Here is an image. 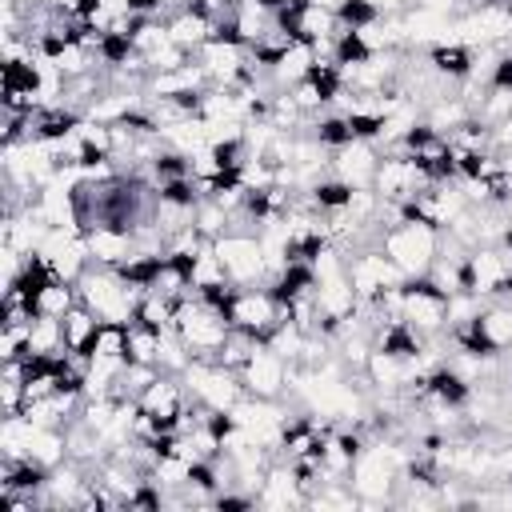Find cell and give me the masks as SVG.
<instances>
[{
  "instance_id": "1",
  "label": "cell",
  "mask_w": 512,
  "mask_h": 512,
  "mask_svg": "<svg viewBox=\"0 0 512 512\" xmlns=\"http://www.w3.org/2000/svg\"><path fill=\"white\" fill-rule=\"evenodd\" d=\"M380 248L400 264V272L412 280V276H428L432 260L440 256V228L428 224V220H400V224H388L380 232Z\"/></svg>"
},
{
  "instance_id": "2",
  "label": "cell",
  "mask_w": 512,
  "mask_h": 512,
  "mask_svg": "<svg viewBox=\"0 0 512 512\" xmlns=\"http://www.w3.org/2000/svg\"><path fill=\"white\" fill-rule=\"evenodd\" d=\"M212 248H216L220 264H224V272L236 288H252L260 280H272L268 260H264V244H260L256 232H224V236L212 240Z\"/></svg>"
},
{
  "instance_id": "3",
  "label": "cell",
  "mask_w": 512,
  "mask_h": 512,
  "mask_svg": "<svg viewBox=\"0 0 512 512\" xmlns=\"http://www.w3.org/2000/svg\"><path fill=\"white\" fill-rule=\"evenodd\" d=\"M400 320H404L408 328H416L420 336H432V332L448 328V292H440L428 276L404 280V292H400Z\"/></svg>"
},
{
  "instance_id": "4",
  "label": "cell",
  "mask_w": 512,
  "mask_h": 512,
  "mask_svg": "<svg viewBox=\"0 0 512 512\" xmlns=\"http://www.w3.org/2000/svg\"><path fill=\"white\" fill-rule=\"evenodd\" d=\"M224 312H228V324L232 328H244V332L260 336V340L288 316L284 304L272 296V288H232Z\"/></svg>"
},
{
  "instance_id": "5",
  "label": "cell",
  "mask_w": 512,
  "mask_h": 512,
  "mask_svg": "<svg viewBox=\"0 0 512 512\" xmlns=\"http://www.w3.org/2000/svg\"><path fill=\"white\" fill-rule=\"evenodd\" d=\"M240 384L248 396H264V400H280L288 392V360H280L264 340L252 348V356L240 368Z\"/></svg>"
},
{
  "instance_id": "6",
  "label": "cell",
  "mask_w": 512,
  "mask_h": 512,
  "mask_svg": "<svg viewBox=\"0 0 512 512\" xmlns=\"http://www.w3.org/2000/svg\"><path fill=\"white\" fill-rule=\"evenodd\" d=\"M508 256H512V252H508L504 244H480V248H472V252L464 256V284H468V292H476V296H496L500 284H504L508 272H512Z\"/></svg>"
},
{
  "instance_id": "7",
  "label": "cell",
  "mask_w": 512,
  "mask_h": 512,
  "mask_svg": "<svg viewBox=\"0 0 512 512\" xmlns=\"http://www.w3.org/2000/svg\"><path fill=\"white\" fill-rule=\"evenodd\" d=\"M196 60L204 64V72H208V80H216V84H236L244 72H248V56H244V44L240 40H228V36H212V40H204L200 48H196Z\"/></svg>"
},
{
  "instance_id": "8",
  "label": "cell",
  "mask_w": 512,
  "mask_h": 512,
  "mask_svg": "<svg viewBox=\"0 0 512 512\" xmlns=\"http://www.w3.org/2000/svg\"><path fill=\"white\" fill-rule=\"evenodd\" d=\"M380 168V152L372 140H352L332 152V176H340L348 188H372Z\"/></svg>"
},
{
  "instance_id": "9",
  "label": "cell",
  "mask_w": 512,
  "mask_h": 512,
  "mask_svg": "<svg viewBox=\"0 0 512 512\" xmlns=\"http://www.w3.org/2000/svg\"><path fill=\"white\" fill-rule=\"evenodd\" d=\"M84 244H88L92 264H100V268H124L136 256V236L128 228H112V224L88 228L84 232Z\"/></svg>"
},
{
  "instance_id": "10",
  "label": "cell",
  "mask_w": 512,
  "mask_h": 512,
  "mask_svg": "<svg viewBox=\"0 0 512 512\" xmlns=\"http://www.w3.org/2000/svg\"><path fill=\"white\" fill-rule=\"evenodd\" d=\"M168 36H172V44H180V48L196 52L204 40H212V36H216V20H208V16L192 12V8H180V12L168 20Z\"/></svg>"
},
{
  "instance_id": "11",
  "label": "cell",
  "mask_w": 512,
  "mask_h": 512,
  "mask_svg": "<svg viewBox=\"0 0 512 512\" xmlns=\"http://www.w3.org/2000/svg\"><path fill=\"white\" fill-rule=\"evenodd\" d=\"M60 324H64V348L76 352V356H84L88 344H92V336H96V328H100V316H96L88 304L76 300V304L60 316Z\"/></svg>"
},
{
  "instance_id": "12",
  "label": "cell",
  "mask_w": 512,
  "mask_h": 512,
  "mask_svg": "<svg viewBox=\"0 0 512 512\" xmlns=\"http://www.w3.org/2000/svg\"><path fill=\"white\" fill-rule=\"evenodd\" d=\"M80 300V292H76V284H68V280H48V284H40L36 292H32V300H28V308H32V316H64L72 304Z\"/></svg>"
},
{
  "instance_id": "13",
  "label": "cell",
  "mask_w": 512,
  "mask_h": 512,
  "mask_svg": "<svg viewBox=\"0 0 512 512\" xmlns=\"http://www.w3.org/2000/svg\"><path fill=\"white\" fill-rule=\"evenodd\" d=\"M24 456L36 460V464H44V468L64 464V460H68V432H64V428H36V424H32V432H28V452H24Z\"/></svg>"
},
{
  "instance_id": "14",
  "label": "cell",
  "mask_w": 512,
  "mask_h": 512,
  "mask_svg": "<svg viewBox=\"0 0 512 512\" xmlns=\"http://www.w3.org/2000/svg\"><path fill=\"white\" fill-rule=\"evenodd\" d=\"M192 224L200 228V236L204 240H216V236H224V232H232V216L212 200V196H204L200 204H196V216H192Z\"/></svg>"
},
{
  "instance_id": "15",
  "label": "cell",
  "mask_w": 512,
  "mask_h": 512,
  "mask_svg": "<svg viewBox=\"0 0 512 512\" xmlns=\"http://www.w3.org/2000/svg\"><path fill=\"white\" fill-rule=\"evenodd\" d=\"M156 356H160V332H152V328H144V324H132L128 328V360H136V364H156ZM160 368V364H156Z\"/></svg>"
},
{
  "instance_id": "16",
  "label": "cell",
  "mask_w": 512,
  "mask_h": 512,
  "mask_svg": "<svg viewBox=\"0 0 512 512\" xmlns=\"http://www.w3.org/2000/svg\"><path fill=\"white\" fill-rule=\"evenodd\" d=\"M364 4H372L380 16H396V12H404L408 0H364Z\"/></svg>"
},
{
  "instance_id": "17",
  "label": "cell",
  "mask_w": 512,
  "mask_h": 512,
  "mask_svg": "<svg viewBox=\"0 0 512 512\" xmlns=\"http://www.w3.org/2000/svg\"><path fill=\"white\" fill-rule=\"evenodd\" d=\"M308 4H320V8H328V12H340L348 0H308Z\"/></svg>"
},
{
  "instance_id": "18",
  "label": "cell",
  "mask_w": 512,
  "mask_h": 512,
  "mask_svg": "<svg viewBox=\"0 0 512 512\" xmlns=\"http://www.w3.org/2000/svg\"><path fill=\"white\" fill-rule=\"evenodd\" d=\"M500 244H504V248L512 252V224H508V232H504V240H500Z\"/></svg>"
}]
</instances>
